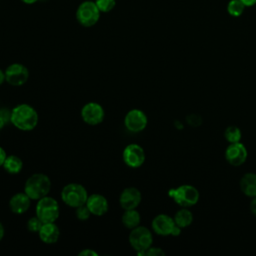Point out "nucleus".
Listing matches in <instances>:
<instances>
[{
	"label": "nucleus",
	"mask_w": 256,
	"mask_h": 256,
	"mask_svg": "<svg viewBox=\"0 0 256 256\" xmlns=\"http://www.w3.org/2000/svg\"><path fill=\"white\" fill-rule=\"evenodd\" d=\"M3 168L9 174H17L22 170L23 162L18 156L10 155L6 157L3 163Z\"/></svg>",
	"instance_id": "aec40b11"
},
{
	"label": "nucleus",
	"mask_w": 256,
	"mask_h": 256,
	"mask_svg": "<svg viewBox=\"0 0 256 256\" xmlns=\"http://www.w3.org/2000/svg\"><path fill=\"white\" fill-rule=\"evenodd\" d=\"M29 70L20 63L10 64L5 70V80L12 86H21L27 82Z\"/></svg>",
	"instance_id": "1a4fd4ad"
},
{
	"label": "nucleus",
	"mask_w": 256,
	"mask_h": 256,
	"mask_svg": "<svg viewBox=\"0 0 256 256\" xmlns=\"http://www.w3.org/2000/svg\"><path fill=\"white\" fill-rule=\"evenodd\" d=\"M152 242V233L148 228L139 225L131 229V232L129 234V243L132 248L137 251V253L143 252L151 247Z\"/></svg>",
	"instance_id": "0eeeda50"
},
{
	"label": "nucleus",
	"mask_w": 256,
	"mask_h": 256,
	"mask_svg": "<svg viewBox=\"0 0 256 256\" xmlns=\"http://www.w3.org/2000/svg\"><path fill=\"white\" fill-rule=\"evenodd\" d=\"M137 254L141 255V256L142 255H145V256H161V255H164L165 252L161 248H158V247H149L145 251L139 252Z\"/></svg>",
	"instance_id": "bb28decb"
},
{
	"label": "nucleus",
	"mask_w": 256,
	"mask_h": 256,
	"mask_svg": "<svg viewBox=\"0 0 256 256\" xmlns=\"http://www.w3.org/2000/svg\"><path fill=\"white\" fill-rule=\"evenodd\" d=\"M4 234H5V229H4V226L2 225V223L0 222V241L3 239Z\"/></svg>",
	"instance_id": "473e14b6"
},
{
	"label": "nucleus",
	"mask_w": 256,
	"mask_h": 256,
	"mask_svg": "<svg viewBox=\"0 0 256 256\" xmlns=\"http://www.w3.org/2000/svg\"><path fill=\"white\" fill-rule=\"evenodd\" d=\"M142 199L141 192L135 187L125 188L119 197L120 206L124 209H136Z\"/></svg>",
	"instance_id": "4468645a"
},
{
	"label": "nucleus",
	"mask_w": 256,
	"mask_h": 256,
	"mask_svg": "<svg viewBox=\"0 0 256 256\" xmlns=\"http://www.w3.org/2000/svg\"><path fill=\"white\" fill-rule=\"evenodd\" d=\"M87 198L88 193L86 188L78 183H69L65 185L61 191L62 201L72 208L86 204Z\"/></svg>",
	"instance_id": "7ed1b4c3"
},
{
	"label": "nucleus",
	"mask_w": 256,
	"mask_h": 256,
	"mask_svg": "<svg viewBox=\"0 0 256 256\" xmlns=\"http://www.w3.org/2000/svg\"><path fill=\"white\" fill-rule=\"evenodd\" d=\"M4 81H6V80H5V71H3V70L0 69V85H1Z\"/></svg>",
	"instance_id": "72a5a7b5"
},
{
	"label": "nucleus",
	"mask_w": 256,
	"mask_h": 256,
	"mask_svg": "<svg viewBox=\"0 0 256 256\" xmlns=\"http://www.w3.org/2000/svg\"><path fill=\"white\" fill-rule=\"evenodd\" d=\"M39 238L42 242L46 244H53L57 242L60 236V230L55 222L43 223L41 229L38 232Z\"/></svg>",
	"instance_id": "f3484780"
},
{
	"label": "nucleus",
	"mask_w": 256,
	"mask_h": 256,
	"mask_svg": "<svg viewBox=\"0 0 256 256\" xmlns=\"http://www.w3.org/2000/svg\"><path fill=\"white\" fill-rule=\"evenodd\" d=\"M246 7H252L256 4V0H240Z\"/></svg>",
	"instance_id": "2f4dec72"
},
{
	"label": "nucleus",
	"mask_w": 256,
	"mask_h": 256,
	"mask_svg": "<svg viewBox=\"0 0 256 256\" xmlns=\"http://www.w3.org/2000/svg\"><path fill=\"white\" fill-rule=\"evenodd\" d=\"M81 117L85 123L89 125H97L103 121L105 112L99 103L89 102L82 107Z\"/></svg>",
	"instance_id": "9b49d317"
},
{
	"label": "nucleus",
	"mask_w": 256,
	"mask_h": 256,
	"mask_svg": "<svg viewBox=\"0 0 256 256\" xmlns=\"http://www.w3.org/2000/svg\"><path fill=\"white\" fill-rule=\"evenodd\" d=\"M246 6L240 0H230L227 4V12L232 17H239L243 14Z\"/></svg>",
	"instance_id": "4be33fe9"
},
{
	"label": "nucleus",
	"mask_w": 256,
	"mask_h": 256,
	"mask_svg": "<svg viewBox=\"0 0 256 256\" xmlns=\"http://www.w3.org/2000/svg\"><path fill=\"white\" fill-rule=\"evenodd\" d=\"M123 160L131 168L140 167L145 161L144 149L138 144H129L123 150Z\"/></svg>",
	"instance_id": "f8f14e48"
},
{
	"label": "nucleus",
	"mask_w": 256,
	"mask_h": 256,
	"mask_svg": "<svg viewBox=\"0 0 256 256\" xmlns=\"http://www.w3.org/2000/svg\"><path fill=\"white\" fill-rule=\"evenodd\" d=\"M195 121H197V122H199V123L201 124V117H199V116H197V115H194V114L188 116L187 122H188L190 125H192V126H197V124L195 123Z\"/></svg>",
	"instance_id": "cd10ccee"
},
{
	"label": "nucleus",
	"mask_w": 256,
	"mask_h": 256,
	"mask_svg": "<svg viewBox=\"0 0 256 256\" xmlns=\"http://www.w3.org/2000/svg\"><path fill=\"white\" fill-rule=\"evenodd\" d=\"M169 196L180 206L190 207L195 205L199 200L198 190L191 185H181L168 192Z\"/></svg>",
	"instance_id": "423d86ee"
},
{
	"label": "nucleus",
	"mask_w": 256,
	"mask_h": 256,
	"mask_svg": "<svg viewBox=\"0 0 256 256\" xmlns=\"http://www.w3.org/2000/svg\"><path fill=\"white\" fill-rule=\"evenodd\" d=\"M51 189V181L49 177L43 173H35L31 175L25 182L24 192L31 200H39L48 195Z\"/></svg>",
	"instance_id": "f03ea898"
},
{
	"label": "nucleus",
	"mask_w": 256,
	"mask_h": 256,
	"mask_svg": "<svg viewBox=\"0 0 256 256\" xmlns=\"http://www.w3.org/2000/svg\"><path fill=\"white\" fill-rule=\"evenodd\" d=\"M42 225H43V222H42L37 216L31 217V218L27 221V228H28V230H29L30 232H33V233H35V232L38 233L39 230L41 229Z\"/></svg>",
	"instance_id": "393cba45"
},
{
	"label": "nucleus",
	"mask_w": 256,
	"mask_h": 256,
	"mask_svg": "<svg viewBox=\"0 0 256 256\" xmlns=\"http://www.w3.org/2000/svg\"><path fill=\"white\" fill-rule=\"evenodd\" d=\"M86 205L92 215L102 216L107 213L109 205L107 199L101 194H92L88 196Z\"/></svg>",
	"instance_id": "2eb2a0df"
},
{
	"label": "nucleus",
	"mask_w": 256,
	"mask_h": 256,
	"mask_svg": "<svg viewBox=\"0 0 256 256\" xmlns=\"http://www.w3.org/2000/svg\"><path fill=\"white\" fill-rule=\"evenodd\" d=\"M94 2L102 13H108L116 6V0H95Z\"/></svg>",
	"instance_id": "b1692460"
},
{
	"label": "nucleus",
	"mask_w": 256,
	"mask_h": 256,
	"mask_svg": "<svg viewBox=\"0 0 256 256\" xmlns=\"http://www.w3.org/2000/svg\"><path fill=\"white\" fill-rule=\"evenodd\" d=\"M140 221V213L136 209H127L122 215V223L128 229H133L139 226Z\"/></svg>",
	"instance_id": "6ab92c4d"
},
{
	"label": "nucleus",
	"mask_w": 256,
	"mask_h": 256,
	"mask_svg": "<svg viewBox=\"0 0 256 256\" xmlns=\"http://www.w3.org/2000/svg\"><path fill=\"white\" fill-rule=\"evenodd\" d=\"M38 113L29 104H19L11 111L12 124L19 130L31 131L38 124Z\"/></svg>",
	"instance_id": "f257e3e1"
},
{
	"label": "nucleus",
	"mask_w": 256,
	"mask_h": 256,
	"mask_svg": "<svg viewBox=\"0 0 256 256\" xmlns=\"http://www.w3.org/2000/svg\"><path fill=\"white\" fill-rule=\"evenodd\" d=\"M153 231L161 236H178L181 233V228L176 225L174 219L166 214H159L152 220Z\"/></svg>",
	"instance_id": "6e6552de"
},
{
	"label": "nucleus",
	"mask_w": 256,
	"mask_h": 256,
	"mask_svg": "<svg viewBox=\"0 0 256 256\" xmlns=\"http://www.w3.org/2000/svg\"><path fill=\"white\" fill-rule=\"evenodd\" d=\"M6 123H7V122L5 121V119L0 115V130L3 128V126H4Z\"/></svg>",
	"instance_id": "c9c22d12"
},
{
	"label": "nucleus",
	"mask_w": 256,
	"mask_h": 256,
	"mask_svg": "<svg viewBox=\"0 0 256 256\" xmlns=\"http://www.w3.org/2000/svg\"><path fill=\"white\" fill-rule=\"evenodd\" d=\"M79 256H97V253L91 249H85L79 253Z\"/></svg>",
	"instance_id": "c85d7f7f"
},
{
	"label": "nucleus",
	"mask_w": 256,
	"mask_h": 256,
	"mask_svg": "<svg viewBox=\"0 0 256 256\" xmlns=\"http://www.w3.org/2000/svg\"><path fill=\"white\" fill-rule=\"evenodd\" d=\"M100 10L94 1L86 0L79 4L76 10V19L83 27H92L100 19Z\"/></svg>",
	"instance_id": "39448f33"
},
{
	"label": "nucleus",
	"mask_w": 256,
	"mask_h": 256,
	"mask_svg": "<svg viewBox=\"0 0 256 256\" xmlns=\"http://www.w3.org/2000/svg\"><path fill=\"white\" fill-rule=\"evenodd\" d=\"M31 204V198L25 192L14 194L9 200V208L15 214L25 213Z\"/></svg>",
	"instance_id": "dca6fc26"
},
{
	"label": "nucleus",
	"mask_w": 256,
	"mask_h": 256,
	"mask_svg": "<svg viewBox=\"0 0 256 256\" xmlns=\"http://www.w3.org/2000/svg\"><path fill=\"white\" fill-rule=\"evenodd\" d=\"M225 158L232 166L242 165L247 159L246 147L240 142L230 143V145L226 148Z\"/></svg>",
	"instance_id": "ddd939ff"
},
{
	"label": "nucleus",
	"mask_w": 256,
	"mask_h": 256,
	"mask_svg": "<svg viewBox=\"0 0 256 256\" xmlns=\"http://www.w3.org/2000/svg\"><path fill=\"white\" fill-rule=\"evenodd\" d=\"M250 211L254 216H256V196L253 197L252 201L250 202Z\"/></svg>",
	"instance_id": "c756f323"
},
{
	"label": "nucleus",
	"mask_w": 256,
	"mask_h": 256,
	"mask_svg": "<svg viewBox=\"0 0 256 256\" xmlns=\"http://www.w3.org/2000/svg\"><path fill=\"white\" fill-rule=\"evenodd\" d=\"M173 219L176 225H178L180 228H185L192 223L193 214L189 209H187V207H183L175 213Z\"/></svg>",
	"instance_id": "412c9836"
},
{
	"label": "nucleus",
	"mask_w": 256,
	"mask_h": 256,
	"mask_svg": "<svg viewBox=\"0 0 256 256\" xmlns=\"http://www.w3.org/2000/svg\"><path fill=\"white\" fill-rule=\"evenodd\" d=\"M148 123L146 114L140 109H132L127 112L124 118V124L127 130L133 133L143 131Z\"/></svg>",
	"instance_id": "9d476101"
},
{
	"label": "nucleus",
	"mask_w": 256,
	"mask_h": 256,
	"mask_svg": "<svg viewBox=\"0 0 256 256\" xmlns=\"http://www.w3.org/2000/svg\"><path fill=\"white\" fill-rule=\"evenodd\" d=\"M91 215V212L86 204H83L76 208V217L79 220H87Z\"/></svg>",
	"instance_id": "a878e982"
},
{
	"label": "nucleus",
	"mask_w": 256,
	"mask_h": 256,
	"mask_svg": "<svg viewBox=\"0 0 256 256\" xmlns=\"http://www.w3.org/2000/svg\"><path fill=\"white\" fill-rule=\"evenodd\" d=\"M242 133L241 130L237 126H229L224 131V137L229 143L240 142Z\"/></svg>",
	"instance_id": "5701e85b"
},
{
	"label": "nucleus",
	"mask_w": 256,
	"mask_h": 256,
	"mask_svg": "<svg viewBox=\"0 0 256 256\" xmlns=\"http://www.w3.org/2000/svg\"><path fill=\"white\" fill-rule=\"evenodd\" d=\"M21 2H23L24 4H27V5H31V4H34L36 3L38 0H20Z\"/></svg>",
	"instance_id": "f704fd0d"
},
{
	"label": "nucleus",
	"mask_w": 256,
	"mask_h": 256,
	"mask_svg": "<svg viewBox=\"0 0 256 256\" xmlns=\"http://www.w3.org/2000/svg\"><path fill=\"white\" fill-rule=\"evenodd\" d=\"M35 212H36V216L43 223L55 222L59 217L60 208L57 200L47 195L37 200Z\"/></svg>",
	"instance_id": "20e7f679"
},
{
	"label": "nucleus",
	"mask_w": 256,
	"mask_h": 256,
	"mask_svg": "<svg viewBox=\"0 0 256 256\" xmlns=\"http://www.w3.org/2000/svg\"><path fill=\"white\" fill-rule=\"evenodd\" d=\"M240 189L248 197L256 196V174L246 173L242 176L240 180Z\"/></svg>",
	"instance_id": "a211bd4d"
},
{
	"label": "nucleus",
	"mask_w": 256,
	"mask_h": 256,
	"mask_svg": "<svg viewBox=\"0 0 256 256\" xmlns=\"http://www.w3.org/2000/svg\"><path fill=\"white\" fill-rule=\"evenodd\" d=\"M6 157H7V155H6L5 150L0 146V166H3V163L6 159Z\"/></svg>",
	"instance_id": "7c9ffc66"
}]
</instances>
